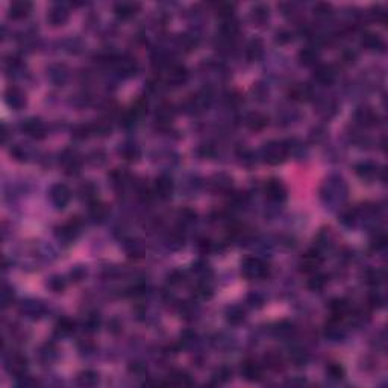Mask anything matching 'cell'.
I'll return each instance as SVG.
<instances>
[{"label": "cell", "mask_w": 388, "mask_h": 388, "mask_svg": "<svg viewBox=\"0 0 388 388\" xmlns=\"http://www.w3.org/2000/svg\"><path fill=\"white\" fill-rule=\"evenodd\" d=\"M241 274L247 279H262L269 274V266L259 258H246L241 264Z\"/></svg>", "instance_id": "obj_1"}, {"label": "cell", "mask_w": 388, "mask_h": 388, "mask_svg": "<svg viewBox=\"0 0 388 388\" xmlns=\"http://www.w3.org/2000/svg\"><path fill=\"white\" fill-rule=\"evenodd\" d=\"M287 155H288V147L284 146L282 143H278V141L267 143L264 147H262V158H264V161L270 166L282 164V162L287 159Z\"/></svg>", "instance_id": "obj_2"}, {"label": "cell", "mask_w": 388, "mask_h": 388, "mask_svg": "<svg viewBox=\"0 0 388 388\" xmlns=\"http://www.w3.org/2000/svg\"><path fill=\"white\" fill-rule=\"evenodd\" d=\"M49 197H50V202H52L56 208L62 209V208H66L68 205L70 199H71V193H70L67 185L56 184V185L52 186V188H50Z\"/></svg>", "instance_id": "obj_3"}, {"label": "cell", "mask_w": 388, "mask_h": 388, "mask_svg": "<svg viewBox=\"0 0 388 388\" xmlns=\"http://www.w3.org/2000/svg\"><path fill=\"white\" fill-rule=\"evenodd\" d=\"M114 64H116L118 74L123 78H132L136 74V71H138V64H136V61L131 56L117 58L114 61Z\"/></svg>", "instance_id": "obj_4"}, {"label": "cell", "mask_w": 388, "mask_h": 388, "mask_svg": "<svg viewBox=\"0 0 388 388\" xmlns=\"http://www.w3.org/2000/svg\"><path fill=\"white\" fill-rule=\"evenodd\" d=\"M264 191H266L267 199L271 200V202H282V200H285V197H287L285 186L278 179H270L264 186Z\"/></svg>", "instance_id": "obj_5"}, {"label": "cell", "mask_w": 388, "mask_h": 388, "mask_svg": "<svg viewBox=\"0 0 388 388\" xmlns=\"http://www.w3.org/2000/svg\"><path fill=\"white\" fill-rule=\"evenodd\" d=\"M20 129L29 135V136H34V138H43L44 134H46V129H44V124L40 118H28L24 120L21 124H20Z\"/></svg>", "instance_id": "obj_6"}, {"label": "cell", "mask_w": 388, "mask_h": 388, "mask_svg": "<svg viewBox=\"0 0 388 388\" xmlns=\"http://www.w3.org/2000/svg\"><path fill=\"white\" fill-rule=\"evenodd\" d=\"M61 162L67 174H78L81 171V158L74 150H66L61 156Z\"/></svg>", "instance_id": "obj_7"}, {"label": "cell", "mask_w": 388, "mask_h": 388, "mask_svg": "<svg viewBox=\"0 0 388 388\" xmlns=\"http://www.w3.org/2000/svg\"><path fill=\"white\" fill-rule=\"evenodd\" d=\"M5 99H6V103L16 111H20L26 106V94L20 88H16V86L8 88V91L5 93Z\"/></svg>", "instance_id": "obj_8"}, {"label": "cell", "mask_w": 388, "mask_h": 388, "mask_svg": "<svg viewBox=\"0 0 388 388\" xmlns=\"http://www.w3.org/2000/svg\"><path fill=\"white\" fill-rule=\"evenodd\" d=\"M28 367V361L23 355H11L6 361V370L11 373V374H16L17 378L23 376L24 374V370Z\"/></svg>", "instance_id": "obj_9"}, {"label": "cell", "mask_w": 388, "mask_h": 388, "mask_svg": "<svg viewBox=\"0 0 388 388\" xmlns=\"http://www.w3.org/2000/svg\"><path fill=\"white\" fill-rule=\"evenodd\" d=\"M321 262V256L317 250H309L304 255V258L300 259V270L305 273H314L317 270V267L320 266Z\"/></svg>", "instance_id": "obj_10"}, {"label": "cell", "mask_w": 388, "mask_h": 388, "mask_svg": "<svg viewBox=\"0 0 388 388\" xmlns=\"http://www.w3.org/2000/svg\"><path fill=\"white\" fill-rule=\"evenodd\" d=\"M140 11V3L136 2H121L114 6L116 17L120 20H129Z\"/></svg>", "instance_id": "obj_11"}, {"label": "cell", "mask_w": 388, "mask_h": 388, "mask_svg": "<svg viewBox=\"0 0 388 388\" xmlns=\"http://www.w3.org/2000/svg\"><path fill=\"white\" fill-rule=\"evenodd\" d=\"M31 9H32L31 2H26V0H17V2H12L9 5V17L12 20H21L24 17H28Z\"/></svg>", "instance_id": "obj_12"}, {"label": "cell", "mask_w": 388, "mask_h": 388, "mask_svg": "<svg viewBox=\"0 0 388 388\" xmlns=\"http://www.w3.org/2000/svg\"><path fill=\"white\" fill-rule=\"evenodd\" d=\"M79 228H81V220H78V217H74L68 223L62 224L61 228H58L56 234H58L59 238H62V240H73L74 236L78 235Z\"/></svg>", "instance_id": "obj_13"}, {"label": "cell", "mask_w": 388, "mask_h": 388, "mask_svg": "<svg viewBox=\"0 0 388 388\" xmlns=\"http://www.w3.org/2000/svg\"><path fill=\"white\" fill-rule=\"evenodd\" d=\"M241 374L247 381H259L262 376V369L258 362H255L252 359H247L243 362V366H241Z\"/></svg>", "instance_id": "obj_14"}, {"label": "cell", "mask_w": 388, "mask_h": 388, "mask_svg": "<svg viewBox=\"0 0 388 388\" xmlns=\"http://www.w3.org/2000/svg\"><path fill=\"white\" fill-rule=\"evenodd\" d=\"M47 20L50 24H53V26H62L67 20H68V11L61 6V5H55L50 8L49 14H47Z\"/></svg>", "instance_id": "obj_15"}, {"label": "cell", "mask_w": 388, "mask_h": 388, "mask_svg": "<svg viewBox=\"0 0 388 388\" xmlns=\"http://www.w3.org/2000/svg\"><path fill=\"white\" fill-rule=\"evenodd\" d=\"M186 79H188V70H186L184 66L176 64V66L170 67V70H169V82L171 85L179 86V85L185 84Z\"/></svg>", "instance_id": "obj_16"}, {"label": "cell", "mask_w": 388, "mask_h": 388, "mask_svg": "<svg viewBox=\"0 0 388 388\" xmlns=\"http://www.w3.org/2000/svg\"><path fill=\"white\" fill-rule=\"evenodd\" d=\"M314 79L320 85H331L335 79V71L331 66H317L314 70Z\"/></svg>", "instance_id": "obj_17"}, {"label": "cell", "mask_w": 388, "mask_h": 388, "mask_svg": "<svg viewBox=\"0 0 388 388\" xmlns=\"http://www.w3.org/2000/svg\"><path fill=\"white\" fill-rule=\"evenodd\" d=\"M173 193V181L169 176H159L155 182V194L159 199H169Z\"/></svg>", "instance_id": "obj_18"}, {"label": "cell", "mask_w": 388, "mask_h": 388, "mask_svg": "<svg viewBox=\"0 0 388 388\" xmlns=\"http://www.w3.org/2000/svg\"><path fill=\"white\" fill-rule=\"evenodd\" d=\"M109 214V208L106 203L100 202V200H93L90 202V217L94 220V221H103Z\"/></svg>", "instance_id": "obj_19"}, {"label": "cell", "mask_w": 388, "mask_h": 388, "mask_svg": "<svg viewBox=\"0 0 388 388\" xmlns=\"http://www.w3.org/2000/svg\"><path fill=\"white\" fill-rule=\"evenodd\" d=\"M269 118L261 112H250L246 117V124L250 131H261L267 126Z\"/></svg>", "instance_id": "obj_20"}, {"label": "cell", "mask_w": 388, "mask_h": 388, "mask_svg": "<svg viewBox=\"0 0 388 388\" xmlns=\"http://www.w3.org/2000/svg\"><path fill=\"white\" fill-rule=\"evenodd\" d=\"M356 170V174L361 178V179H366V181H371L376 178V174H378V167L373 164V162H361V164H358L355 167Z\"/></svg>", "instance_id": "obj_21"}, {"label": "cell", "mask_w": 388, "mask_h": 388, "mask_svg": "<svg viewBox=\"0 0 388 388\" xmlns=\"http://www.w3.org/2000/svg\"><path fill=\"white\" fill-rule=\"evenodd\" d=\"M269 17H270V9H269V6L262 5V3L255 5L252 8V11H250V18H252V21L256 23L258 26H262V24L269 20Z\"/></svg>", "instance_id": "obj_22"}, {"label": "cell", "mask_w": 388, "mask_h": 388, "mask_svg": "<svg viewBox=\"0 0 388 388\" xmlns=\"http://www.w3.org/2000/svg\"><path fill=\"white\" fill-rule=\"evenodd\" d=\"M356 120L366 126H374L378 123V114L370 108H359L356 111Z\"/></svg>", "instance_id": "obj_23"}, {"label": "cell", "mask_w": 388, "mask_h": 388, "mask_svg": "<svg viewBox=\"0 0 388 388\" xmlns=\"http://www.w3.org/2000/svg\"><path fill=\"white\" fill-rule=\"evenodd\" d=\"M231 186H232V181L228 176H224V174H217V176H214L211 181V188L217 193H226L231 190Z\"/></svg>", "instance_id": "obj_24"}, {"label": "cell", "mask_w": 388, "mask_h": 388, "mask_svg": "<svg viewBox=\"0 0 388 388\" xmlns=\"http://www.w3.org/2000/svg\"><path fill=\"white\" fill-rule=\"evenodd\" d=\"M361 44L367 50H382L384 49V41L376 34H366L364 36H362Z\"/></svg>", "instance_id": "obj_25"}, {"label": "cell", "mask_w": 388, "mask_h": 388, "mask_svg": "<svg viewBox=\"0 0 388 388\" xmlns=\"http://www.w3.org/2000/svg\"><path fill=\"white\" fill-rule=\"evenodd\" d=\"M299 61H300V64H304V66H306V67H309V66H316V64H317V61H319V53H317L312 47H306V49H304V50H300V53H299Z\"/></svg>", "instance_id": "obj_26"}, {"label": "cell", "mask_w": 388, "mask_h": 388, "mask_svg": "<svg viewBox=\"0 0 388 388\" xmlns=\"http://www.w3.org/2000/svg\"><path fill=\"white\" fill-rule=\"evenodd\" d=\"M290 97L294 99V100H299V102H302V100H308L311 97V88L306 84L293 85L291 90H290Z\"/></svg>", "instance_id": "obj_27"}, {"label": "cell", "mask_w": 388, "mask_h": 388, "mask_svg": "<svg viewBox=\"0 0 388 388\" xmlns=\"http://www.w3.org/2000/svg\"><path fill=\"white\" fill-rule=\"evenodd\" d=\"M349 305L344 299H334L332 302L329 304V309L332 312V319H338L341 320V317L346 314Z\"/></svg>", "instance_id": "obj_28"}, {"label": "cell", "mask_w": 388, "mask_h": 388, "mask_svg": "<svg viewBox=\"0 0 388 388\" xmlns=\"http://www.w3.org/2000/svg\"><path fill=\"white\" fill-rule=\"evenodd\" d=\"M173 116H174V112H173L171 106L167 105V103H162V105L158 108V111H156L155 118H156V121H158L159 124H169V123H171Z\"/></svg>", "instance_id": "obj_29"}, {"label": "cell", "mask_w": 388, "mask_h": 388, "mask_svg": "<svg viewBox=\"0 0 388 388\" xmlns=\"http://www.w3.org/2000/svg\"><path fill=\"white\" fill-rule=\"evenodd\" d=\"M262 49H264V46H262V41L258 40V38H255V40H252V41L249 43L247 50H246V55H247V58L250 61H256V59L261 58L262 52H264Z\"/></svg>", "instance_id": "obj_30"}, {"label": "cell", "mask_w": 388, "mask_h": 388, "mask_svg": "<svg viewBox=\"0 0 388 388\" xmlns=\"http://www.w3.org/2000/svg\"><path fill=\"white\" fill-rule=\"evenodd\" d=\"M244 319H246V314H244L243 308H240V306H231L226 312V320L231 324H240L244 321Z\"/></svg>", "instance_id": "obj_31"}, {"label": "cell", "mask_w": 388, "mask_h": 388, "mask_svg": "<svg viewBox=\"0 0 388 388\" xmlns=\"http://www.w3.org/2000/svg\"><path fill=\"white\" fill-rule=\"evenodd\" d=\"M55 331L59 335H70L74 331V321L70 320V319H67V317H62V319H59L56 321Z\"/></svg>", "instance_id": "obj_32"}, {"label": "cell", "mask_w": 388, "mask_h": 388, "mask_svg": "<svg viewBox=\"0 0 388 388\" xmlns=\"http://www.w3.org/2000/svg\"><path fill=\"white\" fill-rule=\"evenodd\" d=\"M264 361L269 369L271 370H281L284 367V361H282V356L278 354V352H269L266 356H264Z\"/></svg>", "instance_id": "obj_33"}, {"label": "cell", "mask_w": 388, "mask_h": 388, "mask_svg": "<svg viewBox=\"0 0 388 388\" xmlns=\"http://www.w3.org/2000/svg\"><path fill=\"white\" fill-rule=\"evenodd\" d=\"M91 131H93L94 135H99V136H108V135L111 134L112 128H111L109 121H106V120H99V121H96V123L91 124Z\"/></svg>", "instance_id": "obj_34"}, {"label": "cell", "mask_w": 388, "mask_h": 388, "mask_svg": "<svg viewBox=\"0 0 388 388\" xmlns=\"http://www.w3.org/2000/svg\"><path fill=\"white\" fill-rule=\"evenodd\" d=\"M146 112H147V100L146 99H136L132 105V108H131V111H129V114L136 120L143 114H146Z\"/></svg>", "instance_id": "obj_35"}, {"label": "cell", "mask_w": 388, "mask_h": 388, "mask_svg": "<svg viewBox=\"0 0 388 388\" xmlns=\"http://www.w3.org/2000/svg\"><path fill=\"white\" fill-rule=\"evenodd\" d=\"M97 381H99L97 374L94 371H91V370L82 371L79 376H78V382L81 385H85V387H93V385L97 384Z\"/></svg>", "instance_id": "obj_36"}, {"label": "cell", "mask_w": 388, "mask_h": 388, "mask_svg": "<svg viewBox=\"0 0 388 388\" xmlns=\"http://www.w3.org/2000/svg\"><path fill=\"white\" fill-rule=\"evenodd\" d=\"M170 384L174 385H191L193 381L185 371H174L170 374Z\"/></svg>", "instance_id": "obj_37"}, {"label": "cell", "mask_w": 388, "mask_h": 388, "mask_svg": "<svg viewBox=\"0 0 388 388\" xmlns=\"http://www.w3.org/2000/svg\"><path fill=\"white\" fill-rule=\"evenodd\" d=\"M120 153L124 159H128V161H136L140 156V150L136 149V146L134 144H126V146H123L121 150H120Z\"/></svg>", "instance_id": "obj_38"}, {"label": "cell", "mask_w": 388, "mask_h": 388, "mask_svg": "<svg viewBox=\"0 0 388 388\" xmlns=\"http://www.w3.org/2000/svg\"><path fill=\"white\" fill-rule=\"evenodd\" d=\"M93 134L91 131V124H78V126L73 128V136L78 140H85Z\"/></svg>", "instance_id": "obj_39"}, {"label": "cell", "mask_w": 388, "mask_h": 388, "mask_svg": "<svg viewBox=\"0 0 388 388\" xmlns=\"http://www.w3.org/2000/svg\"><path fill=\"white\" fill-rule=\"evenodd\" d=\"M324 285H326V278L321 276V274H316V276H312L308 281V288L312 290V291H320V290H323Z\"/></svg>", "instance_id": "obj_40"}, {"label": "cell", "mask_w": 388, "mask_h": 388, "mask_svg": "<svg viewBox=\"0 0 388 388\" xmlns=\"http://www.w3.org/2000/svg\"><path fill=\"white\" fill-rule=\"evenodd\" d=\"M194 296L200 300H206L212 297V290L211 287H208L206 284H199L194 288Z\"/></svg>", "instance_id": "obj_41"}, {"label": "cell", "mask_w": 388, "mask_h": 388, "mask_svg": "<svg viewBox=\"0 0 388 388\" xmlns=\"http://www.w3.org/2000/svg\"><path fill=\"white\" fill-rule=\"evenodd\" d=\"M234 9H235V5L232 3H220L217 6V14L224 20H229L234 16Z\"/></svg>", "instance_id": "obj_42"}, {"label": "cell", "mask_w": 388, "mask_h": 388, "mask_svg": "<svg viewBox=\"0 0 388 388\" xmlns=\"http://www.w3.org/2000/svg\"><path fill=\"white\" fill-rule=\"evenodd\" d=\"M326 373H328V376L334 381H338L344 376V369L340 366V364H329L326 367Z\"/></svg>", "instance_id": "obj_43"}, {"label": "cell", "mask_w": 388, "mask_h": 388, "mask_svg": "<svg viewBox=\"0 0 388 388\" xmlns=\"http://www.w3.org/2000/svg\"><path fill=\"white\" fill-rule=\"evenodd\" d=\"M81 194L86 200L93 202V200H96V186L93 184H85V185H82L81 186Z\"/></svg>", "instance_id": "obj_44"}, {"label": "cell", "mask_w": 388, "mask_h": 388, "mask_svg": "<svg viewBox=\"0 0 388 388\" xmlns=\"http://www.w3.org/2000/svg\"><path fill=\"white\" fill-rule=\"evenodd\" d=\"M314 14L319 17H329L332 14V6L328 3H317L314 6Z\"/></svg>", "instance_id": "obj_45"}, {"label": "cell", "mask_w": 388, "mask_h": 388, "mask_svg": "<svg viewBox=\"0 0 388 388\" xmlns=\"http://www.w3.org/2000/svg\"><path fill=\"white\" fill-rule=\"evenodd\" d=\"M49 287H50V290H52V291L61 293L62 290L66 288V282H64V279H62V278L55 276V278H52L49 281Z\"/></svg>", "instance_id": "obj_46"}, {"label": "cell", "mask_w": 388, "mask_h": 388, "mask_svg": "<svg viewBox=\"0 0 388 388\" xmlns=\"http://www.w3.org/2000/svg\"><path fill=\"white\" fill-rule=\"evenodd\" d=\"M179 219L182 223H193L196 221V212L190 208H185L179 212Z\"/></svg>", "instance_id": "obj_47"}, {"label": "cell", "mask_w": 388, "mask_h": 388, "mask_svg": "<svg viewBox=\"0 0 388 388\" xmlns=\"http://www.w3.org/2000/svg\"><path fill=\"white\" fill-rule=\"evenodd\" d=\"M232 374V370H229L228 367H221L216 371L214 374V379H217L219 382H226Z\"/></svg>", "instance_id": "obj_48"}, {"label": "cell", "mask_w": 388, "mask_h": 388, "mask_svg": "<svg viewBox=\"0 0 388 388\" xmlns=\"http://www.w3.org/2000/svg\"><path fill=\"white\" fill-rule=\"evenodd\" d=\"M290 41H293V34L291 32H288V31H279V32H276V43H279V44H287V43H290Z\"/></svg>", "instance_id": "obj_49"}, {"label": "cell", "mask_w": 388, "mask_h": 388, "mask_svg": "<svg viewBox=\"0 0 388 388\" xmlns=\"http://www.w3.org/2000/svg\"><path fill=\"white\" fill-rule=\"evenodd\" d=\"M367 282L371 284V285H378L382 282V274L381 271H376V270H370L367 271Z\"/></svg>", "instance_id": "obj_50"}, {"label": "cell", "mask_w": 388, "mask_h": 388, "mask_svg": "<svg viewBox=\"0 0 388 388\" xmlns=\"http://www.w3.org/2000/svg\"><path fill=\"white\" fill-rule=\"evenodd\" d=\"M99 324H100V320H99V317L96 314L88 316V317H86V320H85V326H86V329H88V331H96L99 328Z\"/></svg>", "instance_id": "obj_51"}, {"label": "cell", "mask_w": 388, "mask_h": 388, "mask_svg": "<svg viewBox=\"0 0 388 388\" xmlns=\"http://www.w3.org/2000/svg\"><path fill=\"white\" fill-rule=\"evenodd\" d=\"M197 153L202 158H211V156H214L216 150H214V147H212V146L205 144V146H200V149L197 150Z\"/></svg>", "instance_id": "obj_52"}, {"label": "cell", "mask_w": 388, "mask_h": 388, "mask_svg": "<svg viewBox=\"0 0 388 388\" xmlns=\"http://www.w3.org/2000/svg\"><path fill=\"white\" fill-rule=\"evenodd\" d=\"M12 300H14V293H12V290H9V288H5L2 291V304H3V306L5 308L9 306L12 304Z\"/></svg>", "instance_id": "obj_53"}, {"label": "cell", "mask_w": 388, "mask_h": 388, "mask_svg": "<svg viewBox=\"0 0 388 388\" xmlns=\"http://www.w3.org/2000/svg\"><path fill=\"white\" fill-rule=\"evenodd\" d=\"M385 244H387L385 235H384V234H379V235H376V238H373L371 247H373V249H376V250H379V249H384Z\"/></svg>", "instance_id": "obj_54"}, {"label": "cell", "mask_w": 388, "mask_h": 388, "mask_svg": "<svg viewBox=\"0 0 388 388\" xmlns=\"http://www.w3.org/2000/svg\"><path fill=\"white\" fill-rule=\"evenodd\" d=\"M369 304H370V306H371V308H379V306L382 305L381 296H379V294H373V296H370V299H369Z\"/></svg>", "instance_id": "obj_55"}, {"label": "cell", "mask_w": 388, "mask_h": 388, "mask_svg": "<svg viewBox=\"0 0 388 388\" xmlns=\"http://www.w3.org/2000/svg\"><path fill=\"white\" fill-rule=\"evenodd\" d=\"M169 281L171 284H181L184 281V274L179 273V271H173L171 273V276H169Z\"/></svg>", "instance_id": "obj_56"}, {"label": "cell", "mask_w": 388, "mask_h": 388, "mask_svg": "<svg viewBox=\"0 0 388 388\" xmlns=\"http://www.w3.org/2000/svg\"><path fill=\"white\" fill-rule=\"evenodd\" d=\"M199 249H200V252H209L211 250V241L209 240H200L199 241Z\"/></svg>", "instance_id": "obj_57"}]
</instances>
